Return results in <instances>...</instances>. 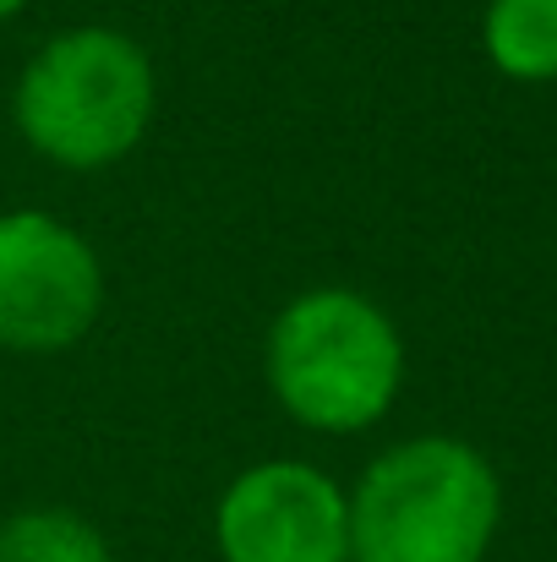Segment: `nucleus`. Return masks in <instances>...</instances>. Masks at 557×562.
Masks as SVG:
<instances>
[{
    "label": "nucleus",
    "instance_id": "20e7f679",
    "mask_svg": "<svg viewBox=\"0 0 557 562\" xmlns=\"http://www.w3.org/2000/svg\"><path fill=\"white\" fill-rule=\"evenodd\" d=\"M104 317L93 240L49 207H0V350L66 356Z\"/></svg>",
    "mask_w": 557,
    "mask_h": 562
},
{
    "label": "nucleus",
    "instance_id": "7ed1b4c3",
    "mask_svg": "<svg viewBox=\"0 0 557 562\" xmlns=\"http://www.w3.org/2000/svg\"><path fill=\"white\" fill-rule=\"evenodd\" d=\"M498 525L492 459L448 431L388 442L350 486V562H487Z\"/></svg>",
    "mask_w": 557,
    "mask_h": 562
},
{
    "label": "nucleus",
    "instance_id": "0eeeda50",
    "mask_svg": "<svg viewBox=\"0 0 557 562\" xmlns=\"http://www.w3.org/2000/svg\"><path fill=\"white\" fill-rule=\"evenodd\" d=\"M0 562H121L104 530L77 508H16L0 519Z\"/></svg>",
    "mask_w": 557,
    "mask_h": 562
},
{
    "label": "nucleus",
    "instance_id": "6e6552de",
    "mask_svg": "<svg viewBox=\"0 0 557 562\" xmlns=\"http://www.w3.org/2000/svg\"><path fill=\"white\" fill-rule=\"evenodd\" d=\"M27 11V0H0V22H11V16H22Z\"/></svg>",
    "mask_w": 557,
    "mask_h": 562
},
{
    "label": "nucleus",
    "instance_id": "f257e3e1",
    "mask_svg": "<svg viewBox=\"0 0 557 562\" xmlns=\"http://www.w3.org/2000/svg\"><path fill=\"white\" fill-rule=\"evenodd\" d=\"M159 115V71L143 38L110 22L49 33L11 82L22 148L55 170L99 176L132 159Z\"/></svg>",
    "mask_w": 557,
    "mask_h": 562
},
{
    "label": "nucleus",
    "instance_id": "f03ea898",
    "mask_svg": "<svg viewBox=\"0 0 557 562\" xmlns=\"http://www.w3.org/2000/svg\"><path fill=\"white\" fill-rule=\"evenodd\" d=\"M263 376L301 431L361 437L388 420L404 387V334L367 290L318 284L274 312Z\"/></svg>",
    "mask_w": 557,
    "mask_h": 562
},
{
    "label": "nucleus",
    "instance_id": "39448f33",
    "mask_svg": "<svg viewBox=\"0 0 557 562\" xmlns=\"http://www.w3.org/2000/svg\"><path fill=\"white\" fill-rule=\"evenodd\" d=\"M219 562H350V486L312 459H257L213 503Z\"/></svg>",
    "mask_w": 557,
    "mask_h": 562
},
{
    "label": "nucleus",
    "instance_id": "423d86ee",
    "mask_svg": "<svg viewBox=\"0 0 557 562\" xmlns=\"http://www.w3.org/2000/svg\"><path fill=\"white\" fill-rule=\"evenodd\" d=\"M481 49L509 82H557V0H487Z\"/></svg>",
    "mask_w": 557,
    "mask_h": 562
}]
</instances>
